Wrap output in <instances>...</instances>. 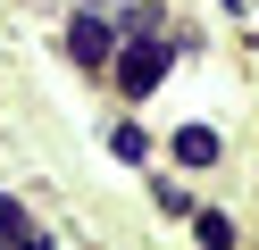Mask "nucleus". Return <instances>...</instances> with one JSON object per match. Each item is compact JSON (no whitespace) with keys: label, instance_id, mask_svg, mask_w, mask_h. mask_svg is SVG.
Returning a JSON list of instances; mask_svg holds the SVG:
<instances>
[{"label":"nucleus","instance_id":"39448f33","mask_svg":"<svg viewBox=\"0 0 259 250\" xmlns=\"http://www.w3.org/2000/svg\"><path fill=\"white\" fill-rule=\"evenodd\" d=\"M192 233H201V250H234V217H218V209H201Z\"/></svg>","mask_w":259,"mask_h":250},{"label":"nucleus","instance_id":"7ed1b4c3","mask_svg":"<svg viewBox=\"0 0 259 250\" xmlns=\"http://www.w3.org/2000/svg\"><path fill=\"white\" fill-rule=\"evenodd\" d=\"M0 250H42V233H34V217H25L17 200H0Z\"/></svg>","mask_w":259,"mask_h":250},{"label":"nucleus","instance_id":"f257e3e1","mask_svg":"<svg viewBox=\"0 0 259 250\" xmlns=\"http://www.w3.org/2000/svg\"><path fill=\"white\" fill-rule=\"evenodd\" d=\"M125 42H134V50H117V83H125V92H151V83L167 75L176 50L159 42V33H125Z\"/></svg>","mask_w":259,"mask_h":250},{"label":"nucleus","instance_id":"f03ea898","mask_svg":"<svg viewBox=\"0 0 259 250\" xmlns=\"http://www.w3.org/2000/svg\"><path fill=\"white\" fill-rule=\"evenodd\" d=\"M109 42H117V33H109L101 17H75V25H67V59L75 67H109Z\"/></svg>","mask_w":259,"mask_h":250},{"label":"nucleus","instance_id":"423d86ee","mask_svg":"<svg viewBox=\"0 0 259 250\" xmlns=\"http://www.w3.org/2000/svg\"><path fill=\"white\" fill-rule=\"evenodd\" d=\"M109 150H117V159H142L151 142H142V125H117V133H109Z\"/></svg>","mask_w":259,"mask_h":250},{"label":"nucleus","instance_id":"20e7f679","mask_svg":"<svg viewBox=\"0 0 259 250\" xmlns=\"http://www.w3.org/2000/svg\"><path fill=\"white\" fill-rule=\"evenodd\" d=\"M176 159H184V167H209V159H218V133H209V125H184V133H176Z\"/></svg>","mask_w":259,"mask_h":250}]
</instances>
